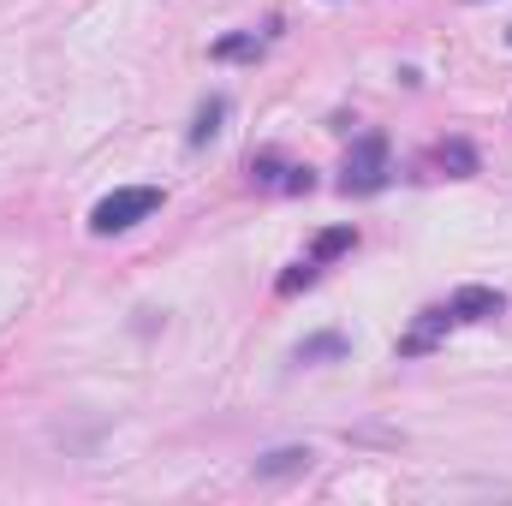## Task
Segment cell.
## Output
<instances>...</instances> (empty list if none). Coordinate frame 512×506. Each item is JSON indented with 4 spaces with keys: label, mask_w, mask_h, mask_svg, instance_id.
I'll use <instances>...</instances> for the list:
<instances>
[{
    "label": "cell",
    "mask_w": 512,
    "mask_h": 506,
    "mask_svg": "<svg viewBox=\"0 0 512 506\" xmlns=\"http://www.w3.org/2000/svg\"><path fill=\"white\" fill-rule=\"evenodd\" d=\"M161 209V191L155 185H120V191H108L96 209H90V233H131L137 221H149Z\"/></svg>",
    "instance_id": "1"
},
{
    "label": "cell",
    "mask_w": 512,
    "mask_h": 506,
    "mask_svg": "<svg viewBox=\"0 0 512 506\" xmlns=\"http://www.w3.org/2000/svg\"><path fill=\"white\" fill-rule=\"evenodd\" d=\"M382 185H387V137L370 131V137L352 143L346 173H340V191H346V197H370V191H382Z\"/></svg>",
    "instance_id": "2"
},
{
    "label": "cell",
    "mask_w": 512,
    "mask_h": 506,
    "mask_svg": "<svg viewBox=\"0 0 512 506\" xmlns=\"http://www.w3.org/2000/svg\"><path fill=\"white\" fill-rule=\"evenodd\" d=\"M251 185H262V191H310L316 179H310V167H298V161L262 149V155H251Z\"/></svg>",
    "instance_id": "3"
},
{
    "label": "cell",
    "mask_w": 512,
    "mask_h": 506,
    "mask_svg": "<svg viewBox=\"0 0 512 506\" xmlns=\"http://www.w3.org/2000/svg\"><path fill=\"white\" fill-rule=\"evenodd\" d=\"M507 310V298L495 292V286H459L453 292V304H447V316L453 322H495Z\"/></svg>",
    "instance_id": "4"
},
{
    "label": "cell",
    "mask_w": 512,
    "mask_h": 506,
    "mask_svg": "<svg viewBox=\"0 0 512 506\" xmlns=\"http://www.w3.org/2000/svg\"><path fill=\"white\" fill-rule=\"evenodd\" d=\"M310 459H316L310 447H274V453L256 459L251 471L262 477V483H274V477H298V471H310Z\"/></svg>",
    "instance_id": "5"
},
{
    "label": "cell",
    "mask_w": 512,
    "mask_h": 506,
    "mask_svg": "<svg viewBox=\"0 0 512 506\" xmlns=\"http://www.w3.org/2000/svg\"><path fill=\"white\" fill-rule=\"evenodd\" d=\"M447 322H453L447 310H423V316H417V328H411V334L399 340V358H417V352H429V346H435V340L447 334Z\"/></svg>",
    "instance_id": "6"
},
{
    "label": "cell",
    "mask_w": 512,
    "mask_h": 506,
    "mask_svg": "<svg viewBox=\"0 0 512 506\" xmlns=\"http://www.w3.org/2000/svg\"><path fill=\"white\" fill-rule=\"evenodd\" d=\"M262 48H268V36L245 30V36H221L209 54H215V60H262Z\"/></svg>",
    "instance_id": "7"
},
{
    "label": "cell",
    "mask_w": 512,
    "mask_h": 506,
    "mask_svg": "<svg viewBox=\"0 0 512 506\" xmlns=\"http://www.w3.org/2000/svg\"><path fill=\"white\" fill-rule=\"evenodd\" d=\"M221 120H227V96H209V102L197 108V126H191V143L203 149V143H209V137L221 131Z\"/></svg>",
    "instance_id": "8"
},
{
    "label": "cell",
    "mask_w": 512,
    "mask_h": 506,
    "mask_svg": "<svg viewBox=\"0 0 512 506\" xmlns=\"http://www.w3.org/2000/svg\"><path fill=\"white\" fill-rule=\"evenodd\" d=\"M358 245V233L352 227H328V233H316V245H310V262H334L340 251H352Z\"/></svg>",
    "instance_id": "9"
},
{
    "label": "cell",
    "mask_w": 512,
    "mask_h": 506,
    "mask_svg": "<svg viewBox=\"0 0 512 506\" xmlns=\"http://www.w3.org/2000/svg\"><path fill=\"white\" fill-rule=\"evenodd\" d=\"M316 358H346V334H316L298 346V364H316Z\"/></svg>",
    "instance_id": "10"
},
{
    "label": "cell",
    "mask_w": 512,
    "mask_h": 506,
    "mask_svg": "<svg viewBox=\"0 0 512 506\" xmlns=\"http://www.w3.org/2000/svg\"><path fill=\"white\" fill-rule=\"evenodd\" d=\"M435 161H441V167H459V173H477V149H471V143H441Z\"/></svg>",
    "instance_id": "11"
},
{
    "label": "cell",
    "mask_w": 512,
    "mask_h": 506,
    "mask_svg": "<svg viewBox=\"0 0 512 506\" xmlns=\"http://www.w3.org/2000/svg\"><path fill=\"white\" fill-rule=\"evenodd\" d=\"M316 268H322V262H310V256H304L298 268H286V274H280V298H292L298 286H310V280H316Z\"/></svg>",
    "instance_id": "12"
},
{
    "label": "cell",
    "mask_w": 512,
    "mask_h": 506,
    "mask_svg": "<svg viewBox=\"0 0 512 506\" xmlns=\"http://www.w3.org/2000/svg\"><path fill=\"white\" fill-rule=\"evenodd\" d=\"M507 42H512V30H507Z\"/></svg>",
    "instance_id": "13"
}]
</instances>
